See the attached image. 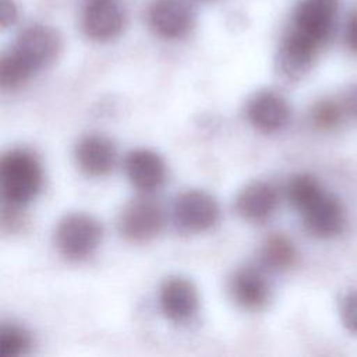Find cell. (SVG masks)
<instances>
[{"label":"cell","instance_id":"obj_10","mask_svg":"<svg viewBox=\"0 0 357 357\" xmlns=\"http://www.w3.org/2000/svg\"><path fill=\"white\" fill-rule=\"evenodd\" d=\"M159 304L167 319L174 324H184L198 311L199 297L197 287L185 278H169L160 287Z\"/></svg>","mask_w":357,"mask_h":357},{"label":"cell","instance_id":"obj_7","mask_svg":"<svg viewBox=\"0 0 357 357\" xmlns=\"http://www.w3.org/2000/svg\"><path fill=\"white\" fill-rule=\"evenodd\" d=\"M148 21L160 38L178 39L191 31L195 13L188 0H152Z\"/></svg>","mask_w":357,"mask_h":357},{"label":"cell","instance_id":"obj_1","mask_svg":"<svg viewBox=\"0 0 357 357\" xmlns=\"http://www.w3.org/2000/svg\"><path fill=\"white\" fill-rule=\"evenodd\" d=\"M340 0H298L279 54L291 67L310 68L329 40Z\"/></svg>","mask_w":357,"mask_h":357},{"label":"cell","instance_id":"obj_13","mask_svg":"<svg viewBox=\"0 0 357 357\" xmlns=\"http://www.w3.org/2000/svg\"><path fill=\"white\" fill-rule=\"evenodd\" d=\"M78 167L88 176L100 177L109 174L117 162L114 144L105 135L89 134L82 137L74 151Z\"/></svg>","mask_w":357,"mask_h":357},{"label":"cell","instance_id":"obj_15","mask_svg":"<svg viewBox=\"0 0 357 357\" xmlns=\"http://www.w3.org/2000/svg\"><path fill=\"white\" fill-rule=\"evenodd\" d=\"M233 300L245 310H259L269 300V284L265 276L254 268H241L230 279Z\"/></svg>","mask_w":357,"mask_h":357},{"label":"cell","instance_id":"obj_11","mask_svg":"<svg viewBox=\"0 0 357 357\" xmlns=\"http://www.w3.org/2000/svg\"><path fill=\"white\" fill-rule=\"evenodd\" d=\"M124 28V13L116 0H88L82 14L85 35L98 42L117 38Z\"/></svg>","mask_w":357,"mask_h":357},{"label":"cell","instance_id":"obj_3","mask_svg":"<svg viewBox=\"0 0 357 357\" xmlns=\"http://www.w3.org/2000/svg\"><path fill=\"white\" fill-rule=\"evenodd\" d=\"M102 236L103 229L99 220L82 212L63 216L54 231L57 250L70 261L88 258L99 247Z\"/></svg>","mask_w":357,"mask_h":357},{"label":"cell","instance_id":"obj_20","mask_svg":"<svg viewBox=\"0 0 357 357\" xmlns=\"http://www.w3.org/2000/svg\"><path fill=\"white\" fill-rule=\"evenodd\" d=\"M343 110V105H339L335 100H321L312 109V121L319 128H333L340 123Z\"/></svg>","mask_w":357,"mask_h":357},{"label":"cell","instance_id":"obj_18","mask_svg":"<svg viewBox=\"0 0 357 357\" xmlns=\"http://www.w3.org/2000/svg\"><path fill=\"white\" fill-rule=\"evenodd\" d=\"M322 191L321 184L310 174H297L290 178L286 187V197L290 205L298 212L319 192Z\"/></svg>","mask_w":357,"mask_h":357},{"label":"cell","instance_id":"obj_14","mask_svg":"<svg viewBox=\"0 0 357 357\" xmlns=\"http://www.w3.org/2000/svg\"><path fill=\"white\" fill-rule=\"evenodd\" d=\"M279 205L278 188L268 181H252L247 184L236 198L237 213L252 223L268 220Z\"/></svg>","mask_w":357,"mask_h":357},{"label":"cell","instance_id":"obj_9","mask_svg":"<svg viewBox=\"0 0 357 357\" xmlns=\"http://www.w3.org/2000/svg\"><path fill=\"white\" fill-rule=\"evenodd\" d=\"M245 114L251 126L271 134L280 131L289 123L290 106L279 92L265 89L255 92L248 99Z\"/></svg>","mask_w":357,"mask_h":357},{"label":"cell","instance_id":"obj_4","mask_svg":"<svg viewBox=\"0 0 357 357\" xmlns=\"http://www.w3.org/2000/svg\"><path fill=\"white\" fill-rule=\"evenodd\" d=\"M219 219V205L216 199L201 190L181 192L173 204V220L184 231H206Z\"/></svg>","mask_w":357,"mask_h":357},{"label":"cell","instance_id":"obj_19","mask_svg":"<svg viewBox=\"0 0 357 357\" xmlns=\"http://www.w3.org/2000/svg\"><path fill=\"white\" fill-rule=\"evenodd\" d=\"M31 347L29 333L14 324H4L0 329V357H20Z\"/></svg>","mask_w":357,"mask_h":357},{"label":"cell","instance_id":"obj_12","mask_svg":"<svg viewBox=\"0 0 357 357\" xmlns=\"http://www.w3.org/2000/svg\"><path fill=\"white\" fill-rule=\"evenodd\" d=\"M124 170L128 181L142 192L160 188L166 180V165L153 151L138 148L126 155Z\"/></svg>","mask_w":357,"mask_h":357},{"label":"cell","instance_id":"obj_5","mask_svg":"<svg viewBox=\"0 0 357 357\" xmlns=\"http://www.w3.org/2000/svg\"><path fill=\"white\" fill-rule=\"evenodd\" d=\"M60 47L61 39L56 29L33 24L18 33L11 49L36 73L57 57Z\"/></svg>","mask_w":357,"mask_h":357},{"label":"cell","instance_id":"obj_24","mask_svg":"<svg viewBox=\"0 0 357 357\" xmlns=\"http://www.w3.org/2000/svg\"><path fill=\"white\" fill-rule=\"evenodd\" d=\"M342 105H343V109L346 113H349L350 116L357 119V82L350 85L346 89V92L343 95Z\"/></svg>","mask_w":357,"mask_h":357},{"label":"cell","instance_id":"obj_6","mask_svg":"<svg viewBox=\"0 0 357 357\" xmlns=\"http://www.w3.org/2000/svg\"><path fill=\"white\" fill-rule=\"evenodd\" d=\"M165 225L162 206L148 198L131 201L119 219L120 233L130 241H148L158 236Z\"/></svg>","mask_w":357,"mask_h":357},{"label":"cell","instance_id":"obj_8","mask_svg":"<svg viewBox=\"0 0 357 357\" xmlns=\"http://www.w3.org/2000/svg\"><path fill=\"white\" fill-rule=\"evenodd\" d=\"M305 230L318 238H329L339 234L344 226V213L340 202L324 190L301 211Z\"/></svg>","mask_w":357,"mask_h":357},{"label":"cell","instance_id":"obj_2","mask_svg":"<svg viewBox=\"0 0 357 357\" xmlns=\"http://www.w3.org/2000/svg\"><path fill=\"white\" fill-rule=\"evenodd\" d=\"M43 173L38 158L26 149H11L0 160V184L4 202L24 205L42 188Z\"/></svg>","mask_w":357,"mask_h":357},{"label":"cell","instance_id":"obj_23","mask_svg":"<svg viewBox=\"0 0 357 357\" xmlns=\"http://www.w3.org/2000/svg\"><path fill=\"white\" fill-rule=\"evenodd\" d=\"M18 10L13 0H0V25L7 28L17 21Z\"/></svg>","mask_w":357,"mask_h":357},{"label":"cell","instance_id":"obj_17","mask_svg":"<svg viewBox=\"0 0 357 357\" xmlns=\"http://www.w3.org/2000/svg\"><path fill=\"white\" fill-rule=\"evenodd\" d=\"M33 70L13 50L8 49L0 59V85L4 89H15L25 84Z\"/></svg>","mask_w":357,"mask_h":357},{"label":"cell","instance_id":"obj_22","mask_svg":"<svg viewBox=\"0 0 357 357\" xmlns=\"http://www.w3.org/2000/svg\"><path fill=\"white\" fill-rule=\"evenodd\" d=\"M343 40L347 50L357 54V8H354L347 17L343 32Z\"/></svg>","mask_w":357,"mask_h":357},{"label":"cell","instance_id":"obj_21","mask_svg":"<svg viewBox=\"0 0 357 357\" xmlns=\"http://www.w3.org/2000/svg\"><path fill=\"white\" fill-rule=\"evenodd\" d=\"M340 318L344 328L357 335V291H349L342 297Z\"/></svg>","mask_w":357,"mask_h":357},{"label":"cell","instance_id":"obj_16","mask_svg":"<svg viewBox=\"0 0 357 357\" xmlns=\"http://www.w3.org/2000/svg\"><path fill=\"white\" fill-rule=\"evenodd\" d=\"M261 257L264 264L272 269H286L294 264L297 252L290 238L283 234H273L266 238Z\"/></svg>","mask_w":357,"mask_h":357}]
</instances>
